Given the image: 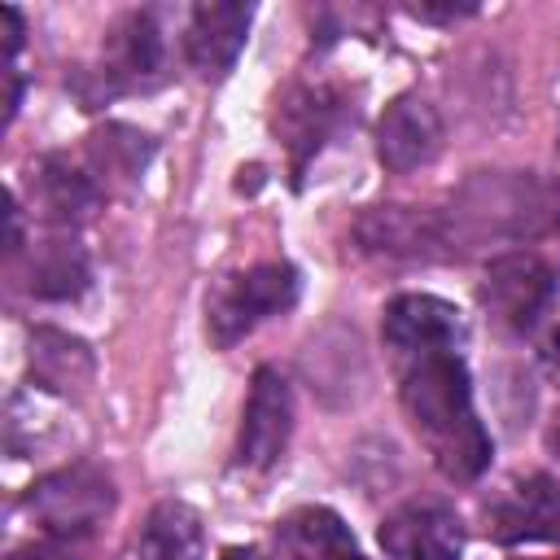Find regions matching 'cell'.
<instances>
[{
    "mask_svg": "<svg viewBox=\"0 0 560 560\" xmlns=\"http://www.w3.org/2000/svg\"><path fill=\"white\" fill-rule=\"evenodd\" d=\"M398 398L446 481H477L490 468L494 442L472 411V381L459 350L398 363Z\"/></svg>",
    "mask_w": 560,
    "mask_h": 560,
    "instance_id": "obj_1",
    "label": "cell"
},
{
    "mask_svg": "<svg viewBox=\"0 0 560 560\" xmlns=\"http://www.w3.org/2000/svg\"><path fill=\"white\" fill-rule=\"evenodd\" d=\"M114 499L118 494L105 468L66 464L26 490V512L52 542H79L105 525V516L114 512Z\"/></svg>",
    "mask_w": 560,
    "mask_h": 560,
    "instance_id": "obj_2",
    "label": "cell"
},
{
    "mask_svg": "<svg viewBox=\"0 0 560 560\" xmlns=\"http://www.w3.org/2000/svg\"><path fill=\"white\" fill-rule=\"evenodd\" d=\"M298 271L289 262H258L241 276H228L210 302H206V332L219 350L236 346L245 332H254L262 319L284 315L298 302Z\"/></svg>",
    "mask_w": 560,
    "mask_h": 560,
    "instance_id": "obj_3",
    "label": "cell"
},
{
    "mask_svg": "<svg viewBox=\"0 0 560 560\" xmlns=\"http://www.w3.org/2000/svg\"><path fill=\"white\" fill-rule=\"evenodd\" d=\"M477 302L494 328L525 337L542 324L556 302V271L538 254H503L486 267L477 284Z\"/></svg>",
    "mask_w": 560,
    "mask_h": 560,
    "instance_id": "obj_4",
    "label": "cell"
},
{
    "mask_svg": "<svg viewBox=\"0 0 560 560\" xmlns=\"http://www.w3.org/2000/svg\"><path fill=\"white\" fill-rule=\"evenodd\" d=\"M354 241L363 254L385 262H433L451 254V223L433 210L416 206H372L354 223Z\"/></svg>",
    "mask_w": 560,
    "mask_h": 560,
    "instance_id": "obj_5",
    "label": "cell"
},
{
    "mask_svg": "<svg viewBox=\"0 0 560 560\" xmlns=\"http://www.w3.org/2000/svg\"><path fill=\"white\" fill-rule=\"evenodd\" d=\"M381 337H385L394 363H411L424 354L459 350L464 319L438 293H398L381 315Z\"/></svg>",
    "mask_w": 560,
    "mask_h": 560,
    "instance_id": "obj_6",
    "label": "cell"
},
{
    "mask_svg": "<svg viewBox=\"0 0 560 560\" xmlns=\"http://www.w3.org/2000/svg\"><path fill=\"white\" fill-rule=\"evenodd\" d=\"M293 433V389L276 368H258L249 381L241 438H236V464L245 468H271Z\"/></svg>",
    "mask_w": 560,
    "mask_h": 560,
    "instance_id": "obj_7",
    "label": "cell"
},
{
    "mask_svg": "<svg viewBox=\"0 0 560 560\" xmlns=\"http://www.w3.org/2000/svg\"><path fill=\"white\" fill-rule=\"evenodd\" d=\"M158 70H162V31H158L153 13H144V9L122 13L105 35L101 70H92V79H96L92 109L101 105V96L109 101V96H118L127 88H140V83L158 79Z\"/></svg>",
    "mask_w": 560,
    "mask_h": 560,
    "instance_id": "obj_8",
    "label": "cell"
},
{
    "mask_svg": "<svg viewBox=\"0 0 560 560\" xmlns=\"http://www.w3.org/2000/svg\"><path fill=\"white\" fill-rule=\"evenodd\" d=\"M381 547L389 560H459L464 521L438 499H411L381 521Z\"/></svg>",
    "mask_w": 560,
    "mask_h": 560,
    "instance_id": "obj_9",
    "label": "cell"
},
{
    "mask_svg": "<svg viewBox=\"0 0 560 560\" xmlns=\"http://www.w3.org/2000/svg\"><path fill=\"white\" fill-rule=\"evenodd\" d=\"M442 140H446V131H442L438 109L416 92L394 96L376 122V158L394 175H411V171L429 166L442 153Z\"/></svg>",
    "mask_w": 560,
    "mask_h": 560,
    "instance_id": "obj_10",
    "label": "cell"
},
{
    "mask_svg": "<svg viewBox=\"0 0 560 560\" xmlns=\"http://www.w3.org/2000/svg\"><path fill=\"white\" fill-rule=\"evenodd\" d=\"M486 529L494 542H508V547L560 538V486L547 472H529L512 481L486 508Z\"/></svg>",
    "mask_w": 560,
    "mask_h": 560,
    "instance_id": "obj_11",
    "label": "cell"
},
{
    "mask_svg": "<svg viewBox=\"0 0 560 560\" xmlns=\"http://www.w3.org/2000/svg\"><path fill=\"white\" fill-rule=\"evenodd\" d=\"M249 22H254L249 4L201 0L188 13V35H184V52H188L192 70L206 74V79H223L236 66V57L249 39Z\"/></svg>",
    "mask_w": 560,
    "mask_h": 560,
    "instance_id": "obj_12",
    "label": "cell"
},
{
    "mask_svg": "<svg viewBox=\"0 0 560 560\" xmlns=\"http://www.w3.org/2000/svg\"><path fill=\"white\" fill-rule=\"evenodd\" d=\"M118 560H206V525L201 512L184 499H162L144 516V525L127 538Z\"/></svg>",
    "mask_w": 560,
    "mask_h": 560,
    "instance_id": "obj_13",
    "label": "cell"
},
{
    "mask_svg": "<svg viewBox=\"0 0 560 560\" xmlns=\"http://www.w3.org/2000/svg\"><path fill=\"white\" fill-rule=\"evenodd\" d=\"M101 201H105L101 184L88 171H79L66 158H57V153H48L31 171V206L52 228H79V223H88L101 210Z\"/></svg>",
    "mask_w": 560,
    "mask_h": 560,
    "instance_id": "obj_14",
    "label": "cell"
},
{
    "mask_svg": "<svg viewBox=\"0 0 560 560\" xmlns=\"http://www.w3.org/2000/svg\"><path fill=\"white\" fill-rule=\"evenodd\" d=\"M280 560H350L359 556L350 525L332 508H298L276 521Z\"/></svg>",
    "mask_w": 560,
    "mask_h": 560,
    "instance_id": "obj_15",
    "label": "cell"
},
{
    "mask_svg": "<svg viewBox=\"0 0 560 560\" xmlns=\"http://www.w3.org/2000/svg\"><path fill=\"white\" fill-rule=\"evenodd\" d=\"M337 109H341V101H337L328 88H293V92L280 101V109H276V131H280V140L289 144L298 171H302L306 158H315L319 144L332 136Z\"/></svg>",
    "mask_w": 560,
    "mask_h": 560,
    "instance_id": "obj_16",
    "label": "cell"
},
{
    "mask_svg": "<svg viewBox=\"0 0 560 560\" xmlns=\"http://www.w3.org/2000/svg\"><path fill=\"white\" fill-rule=\"evenodd\" d=\"M149 158H153V136H144L140 127L105 122L88 136V175L101 184V192L131 188L144 175Z\"/></svg>",
    "mask_w": 560,
    "mask_h": 560,
    "instance_id": "obj_17",
    "label": "cell"
},
{
    "mask_svg": "<svg viewBox=\"0 0 560 560\" xmlns=\"http://www.w3.org/2000/svg\"><path fill=\"white\" fill-rule=\"evenodd\" d=\"M92 280V267H88V254L79 241L70 236H48L31 249V262H26V289L44 302H70L88 289Z\"/></svg>",
    "mask_w": 560,
    "mask_h": 560,
    "instance_id": "obj_18",
    "label": "cell"
},
{
    "mask_svg": "<svg viewBox=\"0 0 560 560\" xmlns=\"http://www.w3.org/2000/svg\"><path fill=\"white\" fill-rule=\"evenodd\" d=\"M92 350L88 341L61 332V328H35L31 332V376L39 389L70 394L92 381Z\"/></svg>",
    "mask_w": 560,
    "mask_h": 560,
    "instance_id": "obj_19",
    "label": "cell"
},
{
    "mask_svg": "<svg viewBox=\"0 0 560 560\" xmlns=\"http://www.w3.org/2000/svg\"><path fill=\"white\" fill-rule=\"evenodd\" d=\"M0 35H4V57L13 61V52L22 48V35H26V22L13 4H0Z\"/></svg>",
    "mask_w": 560,
    "mask_h": 560,
    "instance_id": "obj_20",
    "label": "cell"
},
{
    "mask_svg": "<svg viewBox=\"0 0 560 560\" xmlns=\"http://www.w3.org/2000/svg\"><path fill=\"white\" fill-rule=\"evenodd\" d=\"M4 560H74V556L61 542L48 538V542H22V547H13Z\"/></svg>",
    "mask_w": 560,
    "mask_h": 560,
    "instance_id": "obj_21",
    "label": "cell"
},
{
    "mask_svg": "<svg viewBox=\"0 0 560 560\" xmlns=\"http://www.w3.org/2000/svg\"><path fill=\"white\" fill-rule=\"evenodd\" d=\"M407 13L411 18H424V22H455V18H468L472 4H411Z\"/></svg>",
    "mask_w": 560,
    "mask_h": 560,
    "instance_id": "obj_22",
    "label": "cell"
},
{
    "mask_svg": "<svg viewBox=\"0 0 560 560\" xmlns=\"http://www.w3.org/2000/svg\"><path fill=\"white\" fill-rule=\"evenodd\" d=\"M219 560H271L267 551H258V547H223V556Z\"/></svg>",
    "mask_w": 560,
    "mask_h": 560,
    "instance_id": "obj_23",
    "label": "cell"
},
{
    "mask_svg": "<svg viewBox=\"0 0 560 560\" xmlns=\"http://www.w3.org/2000/svg\"><path fill=\"white\" fill-rule=\"evenodd\" d=\"M547 363H551V372L560 376V328H556L551 341H547Z\"/></svg>",
    "mask_w": 560,
    "mask_h": 560,
    "instance_id": "obj_24",
    "label": "cell"
},
{
    "mask_svg": "<svg viewBox=\"0 0 560 560\" xmlns=\"http://www.w3.org/2000/svg\"><path fill=\"white\" fill-rule=\"evenodd\" d=\"M547 446H551V455L560 459V416L551 420V429H547Z\"/></svg>",
    "mask_w": 560,
    "mask_h": 560,
    "instance_id": "obj_25",
    "label": "cell"
},
{
    "mask_svg": "<svg viewBox=\"0 0 560 560\" xmlns=\"http://www.w3.org/2000/svg\"><path fill=\"white\" fill-rule=\"evenodd\" d=\"M350 560H368V556H363V551H359V556H350Z\"/></svg>",
    "mask_w": 560,
    "mask_h": 560,
    "instance_id": "obj_26",
    "label": "cell"
}]
</instances>
